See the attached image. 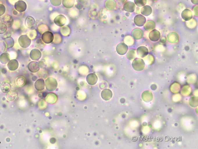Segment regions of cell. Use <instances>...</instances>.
Listing matches in <instances>:
<instances>
[{
    "label": "cell",
    "mask_w": 198,
    "mask_h": 149,
    "mask_svg": "<svg viewBox=\"0 0 198 149\" xmlns=\"http://www.w3.org/2000/svg\"><path fill=\"white\" fill-rule=\"evenodd\" d=\"M193 12L195 13V15L196 16H198V5H196V6H194L193 8Z\"/></svg>",
    "instance_id": "cell-33"
},
{
    "label": "cell",
    "mask_w": 198,
    "mask_h": 149,
    "mask_svg": "<svg viewBox=\"0 0 198 149\" xmlns=\"http://www.w3.org/2000/svg\"><path fill=\"white\" fill-rule=\"evenodd\" d=\"M45 84L47 90L50 92L53 91L58 87L57 81L56 79L52 77L47 78Z\"/></svg>",
    "instance_id": "cell-1"
},
{
    "label": "cell",
    "mask_w": 198,
    "mask_h": 149,
    "mask_svg": "<svg viewBox=\"0 0 198 149\" xmlns=\"http://www.w3.org/2000/svg\"><path fill=\"white\" fill-rule=\"evenodd\" d=\"M135 5L138 7H142L146 5L147 0H134Z\"/></svg>",
    "instance_id": "cell-29"
},
{
    "label": "cell",
    "mask_w": 198,
    "mask_h": 149,
    "mask_svg": "<svg viewBox=\"0 0 198 149\" xmlns=\"http://www.w3.org/2000/svg\"><path fill=\"white\" fill-rule=\"evenodd\" d=\"M154 1H158V0H154Z\"/></svg>",
    "instance_id": "cell-37"
},
{
    "label": "cell",
    "mask_w": 198,
    "mask_h": 149,
    "mask_svg": "<svg viewBox=\"0 0 198 149\" xmlns=\"http://www.w3.org/2000/svg\"><path fill=\"white\" fill-rule=\"evenodd\" d=\"M132 37L135 40H139L142 39L144 36L143 31L139 28H135L132 31Z\"/></svg>",
    "instance_id": "cell-16"
},
{
    "label": "cell",
    "mask_w": 198,
    "mask_h": 149,
    "mask_svg": "<svg viewBox=\"0 0 198 149\" xmlns=\"http://www.w3.org/2000/svg\"><path fill=\"white\" fill-rule=\"evenodd\" d=\"M45 84L44 80L42 79H39L35 82L34 86L35 88L39 91H41L44 89Z\"/></svg>",
    "instance_id": "cell-17"
},
{
    "label": "cell",
    "mask_w": 198,
    "mask_h": 149,
    "mask_svg": "<svg viewBox=\"0 0 198 149\" xmlns=\"http://www.w3.org/2000/svg\"><path fill=\"white\" fill-rule=\"evenodd\" d=\"M98 79L97 76L94 73H91L88 74L86 77L87 83L90 85H94L96 84Z\"/></svg>",
    "instance_id": "cell-18"
},
{
    "label": "cell",
    "mask_w": 198,
    "mask_h": 149,
    "mask_svg": "<svg viewBox=\"0 0 198 149\" xmlns=\"http://www.w3.org/2000/svg\"><path fill=\"white\" fill-rule=\"evenodd\" d=\"M135 3L132 1H127L124 3L123 6L124 10L128 13H132L135 10Z\"/></svg>",
    "instance_id": "cell-8"
},
{
    "label": "cell",
    "mask_w": 198,
    "mask_h": 149,
    "mask_svg": "<svg viewBox=\"0 0 198 149\" xmlns=\"http://www.w3.org/2000/svg\"><path fill=\"white\" fill-rule=\"evenodd\" d=\"M29 71L32 73H35L38 72L40 70L39 63L35 61H32L29 62L27 66Z\"/></svg>",
    "instance_id": "cell-9"
},
{
    "label": "cell",
    "mask_w": 198,
    "mask_h": 149,
    "mask_svg": "<svg viewBox=\"0 0 198 149\" xmlns=\"http://www.w3.org/2000/svg\"><path fill=\"white\" fill-rule=\"evenodd\" d=\"M6 11V8L4 5L0 4V16H3Z\"/></svg>",
    "instance_id": "cell-32"
},
{
    "label": "cell",
    "mask_w": 198,
    "mask_h": 149,
    "mask_svg": "<svg viewBox=\"0 0 198 149\" xmlns=\"http://www.w3.org/2000/svg\"><path fill=\"white\" fill-rule=\"evenodd\" d=\"M135 50L134 49H131L129 50L127 53L126 57L128 59L132 60L135 58Z\"/></svg>",
    "instance_id": "cell-28"
},
{
    "label": "cell",
    "mask_w": 198,
    "mask_h": 149,
    "mask_svg": "<svg viewBox=\"0 0 198 149\" xmlns=\"http://www.w3.org/2000/svg\"><path fill=\"white\" fill-rule=\"evenodd\" d=\"M7 26L3 22H0V34H3L6 32L7 30Z\"/></svg>",
    "instance_id": "cell-30"
},
{
    "label": "cell",
    "mask_w": 198,
    "mask_h": 149,
    "mask_svg": "<svg viewBox=\"0 0 198 149\" xmlns=\"http://www.w3.org/2000/svg\"><path fill=\"white\" fill-rule=\"evenodd\" d=\"M26 80L25 78L22 76H19L16 78V84L18 87H22L26 84Z\"/></svg>",
    "instance_id": "cell-26"
},
{
    "label": "cell",
    "mask_w": 198,
    "mask_h": 149,
    "mask_svg": "<svg viewBox=\"0 0 198 149\" xmlns=\"http://www.w3.org/2000/svg\"><path fill=\"white\" fill-rule=\"evenodd\" d=\"M10 61L9 54L7 52H4L0 55V62L2 64H6Z\"/></svg>",
    "instance_id": "cell-22"
},
{
    "label": "cell",
    "mask_w": 198,
    "mask_h": 149,
    "mask_svg": "<svg viewBox=\"0 0 198 149\" xmlns=\"http://www.w3.org/2000/svg\"><path fill=\"white\" fill-rule=\"evenodd\" d=\"M2 22L5 24L8 28H10L14 24L13 17L10 15H6L2 18Z\"/></svg>",
    "instance_id": "cell-14"
},
{
    "label": "cell",
    "mask_w": 198,
    "mask_h": 149,
    "mask_svg": "<svg viewBox=\"0 0 198 149\" xmlns=\"http://www.w3.org/2000/svg\"><path fill=\"white\" fill-rule=\"evenodd\" d=\"M168 41L170 43H176L179 40V36L178 34L175 32H172L167 36Z\"/></svg>",
    "instance_id": "cell-23"
},
{
    "label": "cell",
    "mask_w": 198,
    "mask_h": 149,
    "mask_svg": "<svg viewBox=\"0 0 198 149\" xmlns=\"http://www.w3.org/2000/svg\"><path fill=\"white\" fill-rule=\"evenodd\" d=\"M15 10L19 13H23L27 9V4L26 2L23 1H19L15 3Z\"/></svg>",
    "instance_id": "cell-6"
},
{
    "label": "cell",
    "mask_w": 198,
    "mask_h": 149,
    "mask_svg": "<svg viewBox=\"0 0 198 149\" xmlns=\"http://www.w3.org/2000/svg\"><path fill=\"white\" fill-rule=\"evenodd\" d=\"M101 96L104 100L109 101L112 97V92L109 89H106L101 92Z\"/></svg>",
    "instance_id": "cell-11"
},
{
    "label": "cell",
    "mask_w": 198,
    "mask_h": 149,
    "mask_svg": "<svg viewBox=\"0 0 198 149\" xmlns=\"http://www.w3.org/2000/svg\"><path fill=\"white\" fill-rule=\"evenodd\" d=\"M13 14H14V15H17V11L16 10L14 11L13 12Z\"/></svg>",
    "instance_id": "cell-35"
},
{
    "label": "cell",
    "mask_w": 198,
    "mask_h": 149,
    "mask_svg": "<svg viewBox=\"0 0 198 149\" xmlns=\"http://www.w3.org/2000/svg\"><path fill=\"white\" fill-rule=\"evenodd\" d=\"M191 3L192 4L197 5L198 4V0H191Z\"/></svg>",
    "instance_id": "cell-34"
},
{
    "label": "cell",
    "mask_w": 198,
    "mask_h": 149,
    "mask_svg": "<svg viewBox=\"0 0 198 149\" xmlns=\"http://www.w3.org/2000/svg\"><path fill=\"white\" fill-rule=\"evenodd\" d=\"M181 16L182 19L186 21L191 20L192 17V12L190 9H185L183 11L181 14Z\"/></svg>",
    "instance_id": "cell-15"
},
{
    "label": "cell",
    "mask_w": 198,
    "mask_h": 149,
    "mask_svg": "<svg viewBox=\"0 0 198 149\" xmlns=\"http://www.w3.org/2000/svg\"><path fill=\"white\" fill-rule=\"evenodd\" d=\"M7 49V47L5 42L4 41H0V50L1 51H4Z\"/></svg>",
    "instance_id": "cell-31"
},
{
    "label": "cell",
    "mask_w": 198,
    "mask_h": 149,
    "mask_svg": "<svg viewBox=\"0 0 198 149\" xmlns=\"http://www.w3.org/2000/svg\"><path fill=\"white\" fill-rule=\"evenodd\" d=\"M132 65V68L135 71H141L145 68V63L142 59L137 58L133 60Z\"/></svg>",
    "instance_id": "cell-2"
},
{
    "label": "cell",
    "mask_w": 198,
    "mask_h": 149,
    "mask_svg": "<svg viewBox=\"0 0 198 149\" xmlns=\"http://www.w3.org/2000/svg\"><path fill=\"white\" fill-rule=\"evenodd\" d=\"M19 62L16 59H12L9 61L7 64V67L10 71H15L18 68Z\"/></svg>",
    "instance_id": "cell-13"
},
{
    "label": "cell",
    "mask_w": 198,
    "mask_h": 149,
    "mask_svg": "<svg viewBox=\"0 0 198 149\" xmlns=\"http://www.w3.org/2000/svg\"><path fill=\"white\" fill-rule=\"evenodd\" d=\"M156 27V24L154 21L149 20L146 22L144 25V28L145 30L151 31L155 29Z\"/></svg>",
    "instance_id": "cell-21"
},
{
    "label": "cell",
    "mask_w": 198,
    "mask_h": 149,
    "mask_svg": "<svg viewBox=\"0 0 198 149\" xmlns=\"http://www.w3.org/2000/svg\"><path fill=\"white\" fill-rule=\"evenodd\" d=\"M136 51L138 55L142 58L145 57L149 54L148 49L147 47L143 46L138 48Z\"/></svg>",
    "instance_id": "cell-12"
},
{
    "label": "cell",
    "mask_w": 198,
    "mask_h": 149,
    "mask_svg": "<svg viewBox=\"0 0 198 149\" xmlns=\"http://www.w3.org/2000/svg\"><path fill=\"white\" fill-rule=\"evenodd\" d=\"M149 37L150 40L154 42H156L160 38V33L156 29H153L149 33Z\"/></svg>",
    "instance_id": "cell-7"
},
{
    "label": "cell",
    "mask_w": 198,
    "mask_h": 149,
    "mask_svg": "<svg viewBox=\"0 0 198 149\" xmlns=\"http://www.w3.org/2000/svg\"><path fill=\"white\" fill-rule=\"evenodd\" d=\"M31 42V39L27 35H22L18 39V43L20 46L23 48L29 47Z\"/></svg>",
    "instance_id": "cell-3"
},
{
    "label": "cell",
    "mask_w": 198,
    "mask_h": 149,
    "mask_svg": "<svg viewBox=\"0 0 198 149\" xmlns=\"http://www.w3.org/2000/svg\"><path fill=\"white\" fill-rule=\"evenodd\" d=\"M4 41L6 44L7 49H10L14 47L15 41L14 39L10 36H8L4 38Z\"/></svg>",
    "instance_id": "cell-25"
},
{
    "label": "cell",
    "mask_w": 198,
    "mask_h": 149,
    "mask_svg": "<svg viewBox=\"0 0 198 149\" xmlns=\"http://www.w3.org/2000/svg\"><path fill=\"white\" fill-rule=\"evenodd\" d=\"M1 90L4 93H8L10 91L11 88V85L8 82L4 81L1 83L0 85Z\"/></svg>",
    "instance_id": "cell-19"
},
{
    "label": "cell",
    "mask_w": 198,
    "mask_h": 149,
    "mask_svg": "<svg viewBox=\"0 0 198 149\" xmlns=\"http://www.w3.org/2000/svg\"><path fill=\"white\" fill-rule=\"evenodd\" d=\"M129 47L126 44L121 43L117 46L116 51L118 54L121 55H124L127 53Z\"/></svg>",
    "instance_id": "cell-5"
},
{
    "label": "cell",
    "mask_w": 198,
    "mask_h": 149,
    "mask_svg": "<svg viewBox=\"0 0 198 149\" xmlns=\"http://www.w3.org/2000/svg\"><path fill=\"white\" fill-rule=\"evenodd\" d=\"M152 13V8L149 5H145L142 8L141 10V13L142 15L148 16Z\"/></svg>",
    "instance_id": "cell-20"
},
{
    "label": "cell",
    "mask_w": 198,
    "mask_h": 149,
    "mask_svg": "<svg viewBox=\"0 0 198 149\" xmlns=\"http://www.w3.org/2000/svg\"><path fill=\"white\" fill-rule=\"evenodd\" d=\"M35 23V21L33 17L31 16H27L25 20V25L28 28H31Z\"/></svg>",
    "instance_id": "cell-24"
},
{
    "label": "cell",
    "mask_w": 198,
    "mask_h": 149,
    "mask_svg": "<svg viewBox=\"0 0 198 149\" xmlns=\"http://www.w3.org/2000/svg\"><path fill=\"white\" fill-rule=\"evenodd\" d=\"M6 97L8 100L10 101H13L16 99L17 96V92L15 91H10L8 93H7Z\"/></svg>",
    "instance_id": "cell-27"
},
{
    "label": "cell",
    "mask_w": 198,
    "mask_h": 149,
    "mask_svg": "<svg viewBox=\"0 0 198 149\" xmlns=\"http://www.w3.org/2000/svg\"><path fill=\"white\" fill-rule=\"evenodd\" d=\"M124 2L125 1H126V0H122Z\"/></svg>",
    "instance_id": "cell-36"
},
{
    "label": "cell",
    "mask_w": 198,
    "mask_h": 149,
    "mask_svg": "<svg viewBox=\"0 0 198 149\" xmlns=\"http://www.w3.org/2000/svg\"><path fill=\"white\" fill-rule=\"evenodd\" d=\"M30 57L33 61H38L42 56V54L38 49H33L30 52Z\"/></svg>",
    "instance_id": "cell-10"
},
{
    "label": "cell",
    "mask_w": 198,
    "mask_h": 149,
    "mask_svg": "<svg viewBox=\"0 0 198 149\" xmlns=\"http://www.w3.org/2000/svg\"><path fill=\"white\" fill-rule=\"evenodd\" d=\"M133 22L138 27H142L146 23V19L143 15H138L134 17Z\"/></svg>",
    "instance_id": "cell-4"
}]
</instances>
